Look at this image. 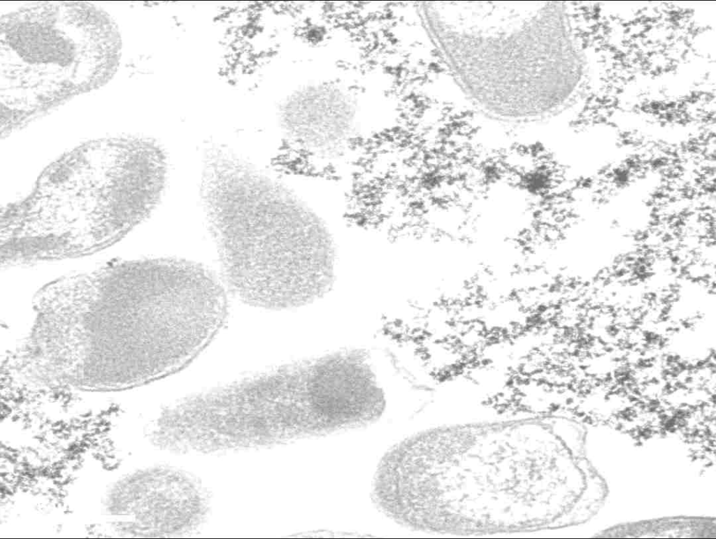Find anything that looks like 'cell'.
<instances>
[{"instance_id":"6da1fadb","label":"cell","mask_w":716,"mask_h":539,"mask_svg":"<svg viewBox=\"0 0 716 539\" xmlns=\"http://www.w3.org/2000/svg\"><path fill=\"white\" fill-rule=\"evenodd\" d=\"M200 196L229 289L269 309L306 305L333 279L331 238L287 187L222 148L203 160Z\"/></svg>"},{"instance_id":"5b68a950","label":"cell","mask_w":716,"mask_h":539,"mask_svg":"<svg viewBox=\"0 0 716 539\" xmlns=\"http://www.w3.org/2000/svg\"><path fill=\"white\" fill-rule=\"evenodd\" d=\"M540 3H434L426 20L466 90L497 115L548 108L549 24Z\"/></svg>"},{"instance_id":"3957f363","label":"cell","mask_w":716,"mask_h":539,"mask_svg":"<svg viewBox=\"0 0 716 539\" xmlns=\"http://www.w3.org/2000/svg\"><path fill=\"white\" fill-rule=\"evenodd\" d=\"M166 172L146 138L88 141L51 164L27 197L2 210L5 236L23 263L101 250L151 213Z\"/></svg>"},{"instance_id":"7a4b0ae2","label":"cell","mask_w":716,"mask_h":539,"mask_svg":"<svg viewBox=\"0 0 716 539\" xmlns=\"http://www.w3.org/2000/svg\"><path fill=\"white\" fill-rule=\"evenodd\" d=\"M201 327L184 283L140 260L73 277L62 306L59 343L68 368L84 384H135L188 365Z\"/></svg>"},{"instance_id":"277c9868","label":"cell","mask_w":716,"mask_h":539,"mask_svg":"<svg viewBox=\"0 0 716 539\" xmlns=\"http://www.w3.org/2000/svg\"><path fill=\"white\" fill-rule=\"evenodd\" d=\"M122 39L111 16L85 2L27 4L1 17V136L115 75Z\"/></svg>"}]
</instances>
